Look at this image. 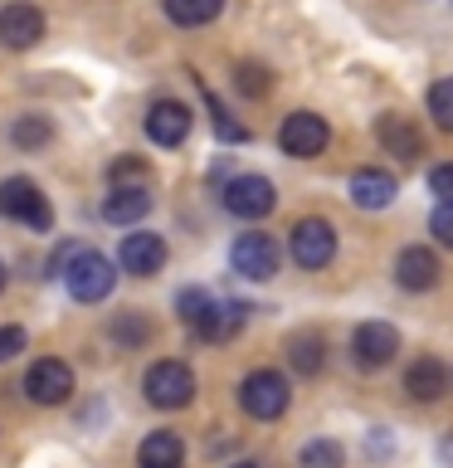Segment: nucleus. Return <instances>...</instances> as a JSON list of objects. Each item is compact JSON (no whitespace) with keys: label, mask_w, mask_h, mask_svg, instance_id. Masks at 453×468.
Masks as SVG:
<instances>
[{"label":"nucleus","mask_w":453,"mask_h":468,"mask_svg":"<svg viewBox=\"0 0 453 468\" xmlns=\"http://www.w3.org/2000/svg\"><path fill=\"white\" fill-rule=\"evenodd\" d=\"M58 278L68 283V292L79 303H102L112 292V283H117L112 263L102 259L98 249H73V254L64 259V269H58Z\"/></svg>","instance_id":"obj_1"},{"label":"nucleus","mask_w":453,"mask_h":468,"mask_svg":"<svg viewBox=\"0 0 453 468\" xmlns=\"http://www.w3.org/2000/svg\"><path fill=\"white\" fill-rule=\"evenodd\" d=\"M142 390L156 410H185L195 400V376H190L185 361H156L152 371L142 376Z\"/></svg>","instance_id":"obj_2"},{"label":"nucleus","mask_w":453,"mask_h":468,"mask_svg":"<svg viewBox=\"0 0 453 468\" xmlns=\"http://www.w3.org/2000/svg\"><path fill=\"white\" fill-rule=\"evenodd\" d=\"M288 249H292V259H298L302 269H327V263L336 259V229L321 215H307V219L292 225Z\"/></svg>","instance_id":"obj_3"},{"label":"nucleus","mask_w":453,"mask_h":468,"mask_svg":"<svg viewBox=\"0 0 453 468\" xmlns=\"http://www.w3.org/2000/svg\"><path fill=\"white\" fill-rule=\"evenodd\" d=\"M0 215L25 219V225H35V229H49L54 225L49 200L39 196V186L29 181V176H10V181H0Z\"/></svg>","instance_id":"obj_4"},{"label":"nucleus","mask_w":453,"mask_h":468,"mask_svg":"<svg viewBox=\"0 0 453 468\" xmlns=\"http://www.w3.org/2000/svg\"><path fill=\"white\" fill-rule=\"evenodd\" d=\"M288 400H292V390L278 371H254V376H244V386H239V405L254 420H278L288 410Z\"/></svg>","instance_id":"obj_5"},{"label":"nucleus","mask_w":453,"mask_h":468,"mask_svg":"<svg viewBox=\"0 0 453 468\" xmlns=\"http://www.w3.org/2000/svg\"><path fill=\"white\" fill-rule=\"evenodd\" d=\"M25 395L35 405H64L68 395H73V371H68V361H58V356H44L35 361L25 371Z\"/></svg>","instance_id":"obj_6"},{"label":"nucleus","mask_w":453,"mask_h":468,"mask_svg":"<svg viewBox=\"0 0 453 468\" xmlns=\"http://www.w3.org/2000/svg\"><path fill=\"white\" fill-rule=\"evenodd\" d=\"M229 263H234V273H244V278H254V283H263V278L278 273V244L269 239V234L248 229V234H239V239H234Z\"/></svg>","instance_id":"obj_7"},{"label":"nucleus","mask_w":453,"mask_h":468,"mask_svg":"<svg viewBox=\"0 0 453 468\" xmlns=\"http://www.w3.org/2000/svg\"><path fill=\"white\" fill-rule=\"evenodd\" d=\"M273 205H278V196H273L269 176H234L225 186V210L239 215V219H263Z\"/></svg>","instance_id":"obj_8"},{"label":"nucleus","mask_w":453,"mask_h":468,"mask_svg":"<svg viewBox=\"0 0 453 468\" xmlns=\"http://www.w3.org/2000/svg\"><path fill=\"white\" fill-rule=\"evenodd\" d=\"M395 351H400V332H395L390 322H361L356 336H351V356H356V366H365V371L390 366Z\"/></svg>","instance_id":"obj_9"},{"label":"nucleus","mask_w":453,"mask_h":468,"mask_svg":"<svg viewBox=\"0 0 453 468\" xmlns=\"http://www.w3.org/2000/svg\"><path fill=\"white\" fill-rule=\"evenodd\" d=\"M327 142H332V132L317 112H292V117H283V132H278V146H283L288 156H302V161L321 156Z\"/></svg>","instance_id":"obj_10"},{"label":"nucleus","mask_w":453,"mask_h":468,"mask_svg":"<svg viewBox=\"0 0 453 468\" xmlns=\"http://www.w3.org/2000/svg\"><path fill=\"white\" fill-rule=\"evenodd\" d=\"M117 263H122L132 278H152L161 263H166V239L152 229H127L122 244H117Z\"/></svg>","instance_id":"obj_11"},{"label":"nucleus","mask_w":453,"mask_h":468,"mask_svg":"<svg viewBox=\"0 0 453 468\" xmlns=\"http://www.w3.org/2000/svg\"><path fill=\"white\" fill-rule=\"evenodd\" d=\"M44 39V15L39 5H25V0H15V5L0 10V44L5 49H29V44Z\"/></svg>","instance_id":"obj_12"},{"label":"nucleus","mask_w":453,"mask_h":468,"mask_svg":"<svg viewBox=\"0 0 453 468\" xmlns=\"http://www.w3.org/2000/svg\"><path fill=\"white\" fill-rule=\"evenodd\" d=\"M146 137H152L156 146H181L190 137V108L185 102H152V112H146Z\"/></svg>","instance_id":"obj_13"},{"label":"nucleus","mask_w":453,"mask_h":468,"mask_svg":"<svg viewBox=\"0 0 453 468\" xmlns=\"http://www.w3.org/2000/svg\"><path fill=\"white\" fill-rule=\"evenodd\" d=\"M395 283L409 288V292H429L438 283V254L434 249H400V259H395Z\"/></svg>","instance_id":"obj_14"},{"label":"nucleus","mask_w":453,"mask_h":468,"mask_svg":"<svg viewBox=\"0 0 453 468\" xmlns=\"http://www.w3.org/2000/svg\"><path fill=\"white\" fill-rule=\"evenodd\" d=\"M375 137H380V146H385L390 156H400V161H415L419 152H424V137H419V127L409 122V117H400V112H385L375 122Z\"/></svg>","instance_id":"obj_15"},{"label":"nucleus","mask_w":453,"mask_h":468,"mask_svg":"<svg viewBox=\"0 0 453 468\" xmlns=\"http://www.w3.org/2000/svg\"><path fill=\"white\" fill-rule=\"evenodd\" d=\"M152 210V196H146L142 186H112V196L102 200V219H108V225H137V219Z\"/></svg>","instance_id":"obj_16"},{"label":"nucleus","mask_w":453,"mask_h":468,"mask_svg":"<svg viewBox=\"0 0 453 468\" xmlns=\"http://www.w3.org/2000/svg\"><path fill=\"white\" fill-rule=\"evenodd\" d=\"M351 200H356L361 210H385V205L395 200V176L375 171V166L356 171V176H351Z\"/></svg>","instance_id":"obj_17"},{"label":"nucleus","mask_w":453,"mask_h":468,"mask_svg":"<svg viewBox=\"0 0 453 468\" xmlns=\"http://www.w3.org/2000/svg\"><path fill=\"white\" fill-rule=\"evenodd\" d=\"M137 463H142V468H181V463H185L181 434H175V430L146 434V439H142V449H137Z\"/></svg>","instance_id":"obj_18"},{"label":"nucleus","mask_w":453,"mask_h":468,"mask_svg":"<svg viewBox=\"0 0 453 468\" xmlns=\"http://www.w3.org/2000/svg\"><path fill=\"white\" fill-rule=\"evenodd\" d=\"M448 386V371L438 366L434 356H419V361H409V371H405V390L415 395V400H438Z\"/></svg>","instance_id":"obj_19"},{"label":"nucleus","mask_w":453,"mask_h":468,"mask_svg":"<svg viewBox=\"0 0 453 468\" xmlns=\"http://www.w3.org/2000/svg\"><path fill=\"white\" fill-rule=\"evenodd\" d=\"M244 317H248V307H239V303H210V313L200 317L195 336H205V342H225V336H234L244 327Z\"/></svg>","instance_id":"obj_20"},{"label":"nucleus","mask_w":453,"mask_h":468,"mask_svg":"<svg viewBox=\"0 0 453 468\" xmlns=\"http://www.w3.org/2000/svg\"><path fill=\"white\" fill-rule=\"evenodd\" d=\"M288 361H292V371L317 376V371H321V361H327V346H321V336H317V332H298V336L288 342Z\"/></svg>","instance_id":"obj_21"},{"label":"nucleus","mask_w":453,"mask_h":468,"mask_svg":"<svg viewBox=\"0 0 453 468\" xmlns=\"http://www.w3.org/2000/svg\"><path fill=\"white\" fill-rule=\"evenodd\" d=\"M219 10H225V0H166V15H171L175 25H185V29L210 25Z\"/></svg>","instance_id":"obj_22"},{"label":"nucleus","mask_w":453,"mask_h":468,"mask_svg":"<svg viewBox=\"0 0 453 468\" xmlns=\"http://www.w3.org/2000/svg\"><path fill=\"white\" fill-rule=\"evenodd\" d=\"M298 468H346V449L336 439H312V444H302Z\"/></svg>","instance_id":"obj_23"},{"label":"nucleus","mask_w":453,"mask_h":468,"mask_svg":"<svg viewBox=\"0 0 453 468\" xmlns=\"http://www.w3.org/2000/svg\"><path fill=\"white\" fill-rule=\"evenodd\" d=\"M10 142L25 146V152H35V146L49 142V117H20V122L10 127Z\"/></svg>","instance_id":"obj_24"},{"label":"nucleus","mask_w":453,"mask_h":468,"mask_svg":"<svg viewBox=\"0 0 453 468\" xmlns=\"http://www.w3.org/2000/svg\"><path fill=\"white\" fill-rule=\"evenodd\" d=\"M429 117L444 132H453V79H438L434 88H429Z\"/></svg>","instance_id":"obj_25"},{"label":"nucleus","mask_w":453,"mask_h":468,"mask_svg":"<svg viewBox=\"0 0 453 468\" xmlns=\"http://www.w3.org/2000/svg\"><path fill=\"white\" fill-rule=\"evenodd\" d=\"M210 303H215L210 292H200V288H185L181 298H175V313H181V322H185L190 332H195V327H200V317L210 313Z\"/></svg>","instance_id":"obj_26"},{"label":"nucleus","mask_w":453,"mask_h":468,"mask_svg":"<svg viewBox=\"0 0 453 468\" xmlns=\"http://www.w3.org/2000/svg\"><path fill=\"white\" fill-rule=\"evenodd\" d=\"M205 108H210V117H215V132H219L225 142H244V137H248V132H244L239 122H234L229 112H225V102H219L215 93H205Z\"/></svg>","instance_id":"obj_27"},{"label":"nucleus","mask_w":453,"mask_h":468,"mask_svg":"<svg viewBox=\"0 0 453 468\" xmlns=\"http://www.w3.org/2000/svg\"><path fill=\"white\" fill-rule=\"evenodd\" d=\"M112 336H117V342H127V346H142L146 336H152V327H146V317L127 313V317H117V322H112Z\"/></svg>","instance_id":"obj_28"},{"label":"nucleus","mask_w":453,"mask_h":468,"mask_svg":"<svg viewBox=\"0 0 453 468\" xmlns=\"http://www.w3.org/2000/svg\"><path fill=\"white\" fill-rule=\"evenodd\" d=\"M429 229L438 234V244H448V249H453V200H438V205H434Z\"/></svg>","instance_id":"obj_29"},{"label":"nucleus","mask_w":453,"mask_h":468,"mask_svg":"<svg viewBox=\"0 0 453 468\" xmlns=\"http://www.w3.org/2000/svg\"><path fill=\"white\" fill-rule=\"evenodd\" d=\"M25 351V327H0V361H15Z\"/></svg>","instance_id":"obj_30"},{"label":"nucleus","mask_w":453,"mask_h":468,"mask_svg":"<svg viewBox=\"0 0 453 468\" xmlns=\"http://www.w3.org/2000/svg\"><path fill=\"white\" fill-rule=\"evenodd\" d=\"M234 79H239V88H248L254 98L269 88V83H263V69H258V64H239V69H234Z\"/></svg>","instance_id":"obj_31"},{"label":"nucleus","mask_w":453,"mask_h":468,"mask_svg":"<svg viewBox=\"0 0 453 468\" xmlns=\"http://www.w3.org/2000/svg\"><path fill=\"white\" fill-rule=\"evenodd\" d=\"M429 190H434V196H444V200H453V161L429 171Z\"/></svg>","instance_id":"obj_32"},{"label":"nucleus","mask_w":453,"mask_h":468,"mask_svg":"<svg viewBox=\"0 0 453 468\" xmlns=\"http://www.w3.org/2000/svg\"><path fill=\"white\" fill-rule=\"evenodd\" d=\"M122 181H142V161L137 156H127V161L112 166V186H122Z\"/></svg>","instance_id":"obj_33"},{"label":"nucleus","mask_w":453,"mask_h":468,"mask_svg":"<svg viewBox=\"0 0 453 468\" xmlns=\"http://www.w3.org/2000/svg\"><path fill=\"white\" fill-rule=\"evenodd\" d=\"M0 288H5V263H0Z\"/></svg>","instance_id":"obj_34"},{"label":"nucleus","mask_w":453,"mask_h":468,"mask_svg":"<svg viewBox=\"0 0 453 468\" xmlns=\"http://www.w3.org/2000/svg\"><path fill=\"white\" fill-rule=\"evenodd\" d=\"M234 468H254V463H234Z\"/></svg>","instance_id":"obj_35"}]
</instances>
